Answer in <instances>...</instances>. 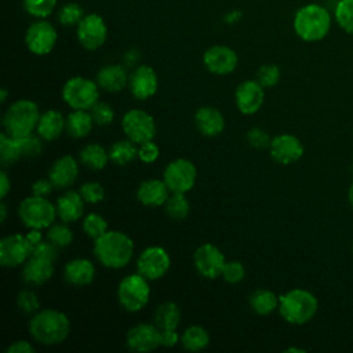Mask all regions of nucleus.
<instances>
[{
	"label": "nucleus",
	"mask_w": 353,
	"mask_h": 353,
	"mask_svg": "<svg viewBox=\"0 0 353 353\" xmlns=\"http://www.w3.org/2000/svg\"><path fill=\"white\" fill-rule=\"evenodd\" d=\"M332 25V15L319 3H307L299 7L292 18L295 34L306 43H316L325 39Z\"/></svg>",
	"instance_id": "nucleus-1"
},
{
	"label": "nucleus",
	"mask_w": 353,
	"mask_h": 353,
	"mask_svg": "<svg viewBox=\"0 0 353 353\" xmlns=\"http://www.w3.org/2000/svg\"><path fill=\"white\" fill-rule=\"evenodd\" d=\"M70 332L68 316L57 309H43L33 314L29 321L30 336L46 346L62 343Z\"/></svg>",
	"instance_id": "nucleus-2"
},
{
	"label": "nucleus",
	"mask_w": 353,
	"mask_h": 353,
	"mask_svg": "<svg viewBox=\"0 0 353 353\" xmlns=\"http://www.w3.org/2000/svg\"><path fill=\"white\" fill-rule=\"evenodd\" d=\"M94 241V255L105 268L121 269L132 259L134 243L123 232L108 230Z\"/></svg>",
	"instance_id": "nucleus-3"
},
{
	"label": "nucleus",
	"mask_w": 353,
	"mask_h": 353,
	"mask_svg": "<svg viewBox=\"0 0 353 353\" xmlns=\"http://www.w3.org/2000/svg\"><path fill=\"white\" fill-rule=\"evenodd\" d=\"M317 309V298L307 290L294 288L280 296L279 313L290 324H306L314 317Z\"/></svg>",
	"instance_id": "nucleus-4"
},
{
	"label": "nucleus",
	"mask_w": 353,
	"mask_h": 353,
	"mask_svg": "<svg viewBox=\"0 0 353 353\" xmlns=\"http://www.w3.org/2000/svg\"><path fill=\"white\" fill-rule=\"evenodd\" d=\"M40 114L41 113L37 103L30 99H18L12 102L4 112V131L14 138L29 135L33 132V130H36Z\"/></svg>",
	"instance_id": "nucleus-5"
},
{
	"label": "nucleus",
	"mask_w": 353,
	"mask_h": 353,
	"mask_svg": "<svg viewBox=\"0 0 353 353\" xmlns=\"http://www.w3.org/2000/svg\"><path fill=\"white\" fill-rule=\"evenodd\" d=\"M57 215V205H54L47 197L32 194L25 197L18 205V216L29 229L50 228Z\"/></svg>",
	"instance_id": "nucleus-6"
},
{
	"label": "nucleus",
	"mask_w": 353,
	"mask_h": 353,
	"mask_svg": "<svg viewBox=\"0 0 353 353\" xmlns=\"http://www.w3.org/2000/svg\"><path fill=\"white\" fill-rule=\"evenodd\" d=\"M62 99L72 109H91L99 99V85L84 76L66 80L62 87Z\"/></svg>",
	"instance_id": "nucleus-7"
},
{
	"label": "nucleus",
	"mask_w": 353,
	"mask_h": 353,
	"mask_svg": "<svg viewBox=\"0 0 353 353\" xmlns=\"http://www.w3.org/2000/svg\"><path fill=\"white\" fill-rule=\"evenodd\" d=\"M149 280L139 273L125 276L117 287V299L120 305L131 313L142 310L150 298Z\"/></svg>",
	"instance_id": "nucleus-8"
},
{
	"label": "nucleus",
	"mask_w": 353,
	"mask_h": 353,
	"mask_svg": "<svg viewBox=\"0 0 353 353\" xmlns=\"http://www.w3.org/2000/svg\"><path fill=\"white\" fill-rule=\"evenodd\" d=\"M57 41V28L48 19H34L25 32V46L34 55L50 54Z\"/></svg>",
	"instance_id": "nucleus-9"
},
{
	"label": "nucleus",
	"mask_w": 353,
	"mask_h": 353,
	"mask_svg": "<svg viewBox=\"0 0 353 353\" xmlns=\"http://www.w3.org/2000/svg\"><path fill=\"white\" fill-rule=\"evenodd\" d=\"M76 36L83 48L95 51L102 47L108 39V25L97 12H88L76 26Z\"/></svg>",
	"instance_id": "nucleus-10"
},
{
	"label": "nucleus",
	"mask_w": 353,
	"mask_h": 353,
	"mask_svg": "<svg viewBox=\"0 0 353 353\" xmlns=\"http://www.w3.org/2000/svg\"><path fill=\"white\" fill-rule=\"evenodd\" d=\"M121 128L125 137L134 143L152 141L156 135V124L153 117L142 109L128 110L121 120Z\"/></svg>",
	"instance_id": "nucleus-11"
},
{
	"label": "nucleus",
	"mask_w": 353,
	"mask_h": 353,
	"mask_svg": "<svg viewBox=\"0 0 353 353\" xmlns=\"http://www.w3.org/2000/svg\"><path fill=\"white\" fill-rule=\"evenodd\" d=\"M197 170L188 159H176L168 163L163 172V179L171 193H186L196 183Z\"/></svg>",
	"instance_id": "nucleus-12"
},
{
	"label": "nucleus",
	"mask_w": 353,
	"mask_h": 353,
	"mask_svg": "<svg viewBox=\"0 0 353 353\" xmlns=\"http://www.w3.org/2000/svg\"><path fill=\"white\" fill-rule=\"evenodd\" d=\"M32 251L33 245L26 234H8L0 240V263L3 268H17L28 261Z\"/></svg>",
	"instance_id": "nucleus-13"
},
{
	"label": "nucleus",
	"mask_w": 353,
	"mask_h": 353,
	"mask_svg": "<svg viewBox=\"0 0 353 353\" xmlns=\"http://www.w3.org/2000/svg\"><path fill=\"white\" fill-rule=\"evenodd\" d=\"M170 266L171 259L168 252L163 247L157 245L145 248L137 259L138 273L148 280L161 279L168 272Z\"/></svg>",
	"instance_id": "nucleus-14"
},
{
	"label": "nucleus",
	"mask_w": 353,
	"mask_h": 353,
	"mask_svg": "<svg viewBox=\"0 0 353 353\" xmlns=\"http://www.w3.org/2000/svg\"><path fill=\"white\" fill-rule=\"evenodd\" d=\"M203 63L210 73L225 76L234 72L239 63V57L232 47L214 44L204 51Z\"/></svg>",
	"instance_id": "nucleus-15"
},
{
	"label": "nucleus",
	"mask_w": 353,
	"mask_h": 353,
	"mask_svg": "<svg viewBox=\"0 0 353 353\" xmlns=\"http://www.w3.org/2000/svg\"><path fill=\"white\" fill-rule=\"evenodd\" d=\"M193 262L196 270L210 280L222 276V270L226 263L222 251L211 243H204L197 247L193 254Z\"/></svg>",
	"instance_id": "nucleus-16"
},
{
	"label": "nucleus",
	"mask_w": 353,
	"mask_h": 353,
	"mask_svg": "<svg viewBox=\"0 0 353 353\" xmlns=\"http://www.w3.org/2000/svg\"><path fill=\"white\" fill-rule=\"evenodd\" d=\"M125 343L130 350L146 353L161 346L160 328L156 324L141 323L131 327L125 336Z\"/></svg>",
	"instance_id": "nucleus-17"
},
{
	"label": "nucleus",
	"mask_w": 353,
	"mask_h": 353,
	"mask_svg": "<svg viewBox=\"0 0 353 353\" xmlns=\"http://www.w3.org/2000/svg\"><path fill=\"white\" fill-rule=\"evenodd\" d=\"M128 88L137 99L139 101L149 99L156 94L159 88L157 73L149 65H138L130 73Z\"/></svg>",
	"instance_id": "nucleus-18"
},
{
	"label": "nucleus",
	"mask_w": 353,
	"mask_h": 353,
	"mask_svg": "<svg viewBox=\"0 0 353 353\" xmlns=\"http://www.w3.org/2000/svg\"><path fill=\"white\" fill-rule=\"evenodd\" d=\"M272 159L283 165L292 164L303 156L302 142L291 134H280L274 137L269 146Z\"/></svg>",
	"instance_id": "nucleus-19"
},
{
	"label": "nucleus",
	"mask_w": 353,
	"mask_h": 353,
	"mask_svg": "<svg viewBox=\"0 0 353 353\" xmlns=\"http://www.w3.org/2000/svg\"><path fill=\"white\" fill-rule=\"evenodd\" d=\"M265 88L256 80H244L241 81L236 91L234 99L236 106L243 114L256 113L265 101Z\"/></svg>",
	"instance_id": "nucleus-20"
},
{
	"label": "nucleus",
	"mask_w": 353,
	"mask_h": 353,
	"mask_svg": "<svg viewBox=\"0 0 353 353\" xmlns=\"http://www.w3.org/2000/svg\"><path fill=\"white\" fill-rule=\"evenodd\" d=\"M54 274V259L32 254L22 268V279L26 284L41 285Z\"/></svg>",
	"instance_id": "nucleus-21"
},
{
	"label": "nucleus",
	"mask_w": 353,
	"mask_h": 353,
	"mask_svg": "<svg viewBox=\"0 0 353 353\" xmlns=\"http://www.w3.org/2000/svg\"><path fill=\"white\" fill-rule=\"evenodd\" d=\"M79 175V165L77 160L70 156L65 154L59 159H57L48 171V178L58 189H65L72 186Z\"/></svg>",
	"instance_id": "nucleus-22"
},
{
	"label": "nucleus",
	"mask_w": 353,
	"mask_h": 353,
	"mask_svg": "<svg viewBox=\"0 0 353 353\" xmlns=\"http://www.w3.org/2000/svg\"><path fill=\"white\" fill-rule=\"evenodd\" d=\"M130 74L121 63L103 65L97 73V83L108 92H119L128 85Z\"/></svg>",
	"instance_id": "nucleus-23"
},
{
	"label": "nucleus",
	"mask_w": 353,
	"mask_h": 353,
	"mask_svg": "<svg viewBox=\"0 0 353 353\" xmlns=\"http://www.w3.org/2000/svg\"><path fill=\"white\" fill-rule=\"evenodd\" d=\"M197 130L205 137H216L225 128L223 114L212 106H201L193 116Z\"/></svg>",
	"instance_id": "nucleus-24"
},
{
	"label": "nucleus",
	"mask_w": 353,
	"mask_h": 353,
	"mask_svg": "<svg viewBox=\"0 0 353 353\" xmlns=\"http://www.w3.org/2000/svg\"><path fill=\"white\" fill-rule=\"evenodd\" d=\"M168 186L164 179H146L137 190V199L146 207H160L164 205L168 199Z\"/></svg>",
	"instance_id": "nucleus-25"
},
{
	"label": "nucleus",
	"mask_w": 353,
	"mask_h": 353,
	"mask_svg": "<svg viewBox=\"0 0 353 353\" xmlns=\"http://www.w3.org/2000/svg\"><path fill=\"white\" fill-rule=\"evenodd\" d=\"M63 277L70 285L84 287L92 283L95 277V268L91 261L85 258H76L65 265Z\"/></svg>",
	"instance_id": "nucleus-26"
},
{
	"label": "nucleus",
	"mask_w": 353,
	"mask_h": 353,
	"mask_svg": "<svg viewBox=\"0 0 353 353\" xmlns=\"http://www.w3.org/2000/svg\"><path fill=\"white\" fill-rule=\"evenodd\" d=\"M84 200L80 192L68 190L57 200V214L62 222H74L81 218L84 212Z\"/></svg>",
	"instance_id": "nucleus-27"
},
{
	"label": "nucleus",
	"mask_w": 353,
	"mask_h": 353,
	"mask_svg": "<svg viewBox=\"0 0 353 353\" xmlns=\"http://www.w3.org/2000/svg\"><path fill=\"white\" fill-rule=\"evenodd\" d=\"M66 128V120L61 112L55 109H48L40 114L36 131L37 135L44 141H54Z\"/></svg>",
	"instance_id": "nucleus-28"
},
{
	"label": "nucleus",
	"mask_w": 353,
	"mask_h": 353,
	"mask_svg": "<svg viewBox=\"0 0 353 353\" xmlns=\"http://www.w3.org/2000/svg\"><path fill=\"white\" fill-rule=\"evenodd\" d=\"M94 125L92 116L88 110L73 109L66 117V132L76 139L87 137Z\"/></svg>",
	"instance_id": "nucleus-29"
},
{
	"label": "nucleus",
	"mask_w": 353,
	"mask_h": 353,
	"mask_svg": "<svg viewBox=\"0 0 353 353\" xmlns=\"http://www.w3.org/2000/svg\"><path fill=\"white\" fill-rule=\"evenodd\" d=\"M250 306L251 309L259 314V316H268L273 313L279 307L280 296H277L273 291L265 290V288H258L255 290L250 298Z\"/></svg>",
	"instance_id": "nucleus-30"
},
{
	"label": "nucleus",
	"mask_w": 353,
	"mask_h": 353,
	"mask_svg": "<svg viewBox=\"0 0 353 353\" xmlns=\"http://www.w3.org/2000/svg\"><path fill=\"white\" fill-rule=\"evenodd\" d=\"M153 319L160 330H176L181 321V310L176 303L167 301L157 306Z\"/></svg>",
	"instance_id": "nucleus-31"
},
{
	"label": "nucleus",
	"mask_w": 353,
	"mask_h": 353,
	"mask_svg": "<svg viewBox=\"0 0 353 353\" xmlns=\"http://www.w3.org/2000/svg\"><path fill=\"white\" fill-rule=\"evenodd\" d=\"M80 161L84 164L87 168L99 171L103 170L108 164L109 159V152H106L101 145L98 143H88L80 150Z\"/></svg>",
	"instance_id": "nucleus-32"
},
{
	"label": "nucleus",
	"mask_w": 353,
	"mask_h": 353,
	"mask_svg": "<svg viewBox=\"0 0 353 353\" xmlns=\"http://www.w3.org/2000/svg\"><path fill=\"white\" fill-rule=\"evenodd\" d=\"M181 343H182L183 349H186V350L199 352L208 346L210 334L201 325H190L183 331V334L181 336Z\"/></svg>",
	"instance_id": "nucleus-33"
},
{
	"label": "nucleus",
	"mask_w": 353,
	"mask_h": 353,
	"mask_svg": "<svg viewBox=\"0 0 353 353\" xmlns=\"http://www.w3.org/2000/svg\"><path fill=\"white\" fill-rule=\"evenodd\" d=\"M22 157V149L18 138L8 135L6 131L0 134V163L3 168L12 165Z\"/></svg>",
	"instance_id": "nucleus-34"
},
{
	"label": "nucleus",
	"mask_w": 353,
	"mask_h": 353,
	"mask_svg": "<svg viewBox=\"0 0 353 353\" xmlns=\"http://www.w3.org/2000/svg\"><path fill=\"white\" fill-rule=\"evenodd\" d=\"M135 157H138V149L128 138L114 142L109 149V159L117 165H125Z\"/></svg>",
	"instance_id": "nucleus-35"
},
{
	"label": "nucleus",
	"mask_w": 353,
	"mask_h": 353,
	"mask_svg": "<svg viewBox=\"0 0 353 353\" xmlns=\"http://www.w3.org/2000/svg\"><path fill=\"white\" fill-rule=\"evenodd\" d=\"M84 15L85 12L83 7L76 1L63 3L61 7L57 8V21L65 28L77 26Z\"/></svg>",
	"instance_id": "nucleus-36"
},
{
	"label": "nucleus",
	"mask_w": 353,
	"mask_h": 353,
	"mask_svg": "<svg viewBox=\"0 0 353 353\" xmlns=\"http://www.w3.org/2000/svg\"><path fill=\"white\" fill-rule=\"evenodd\" d=\"M22 7L34 19H47L58 8V0H22Z\"/></svg>",
	"instance_id": "nucleus-37"
},
{
	"label": "nucleus",
	"mask_w": 353,
	"mask_h": 353,
	"mask_svg": "<svg viewBox=\"0 0 353 353\" xmlns=\"http://www.w3.org/2000/svg\"><path fill=\"white\" fill-rule=\"evenodd\" d=\"M336 25L347 34H353V0H338L334 8Z\"/></svg>",
	"instance_id": "nucleus-38"
},
{
	"label": "nucleus",
	"mask_w": 353,
	"mask_h": 353,
	"mask_svg": "<svg viewBox=\"0 0 353 353\" xmlns=\"http://www.w3.org/2000/svg\"><path fill=\"white\" fill-rule=\"evenodd\" d=\"M164 210H165V214L171 219L181 221L188 216L190 204H189L188 199L185 197V193H172L171 196H168V199L164 204Z\"/></svg>",
	"instance_id": "nucleus-39"
},
{
	"label": "nucleus",
	"mask_w": 353,
	"mask_h": 353,
	"mask_svg": "<svg viewBox=\"0 0 353 353\" xmlns=\"http://www.w3.org/2000/svg\"><path fill=\"white\" fill-rule=\"evenodd\" d=\"M47 240L54 244L57 248H63L72 244L73 232L72 229L63 223H52L47 230Z\"/></svg>",
	"instance_id": "nucleus-40"
},
{
	"label": "nucleus",
	"mask_w": 353,
	"mask_h": 353,
	"mask_svg": "<svg viewBox=\"0 0 353 353\" xmlns=\"http://www.w3.org/2000/svg\"><path fill=\"white\" fill-rule=\"evenodd\" d=\"M83 230L88 237L97 240L98 237H101L108 232V222L102 215L91 212L84 216Z\"/></svg>",
	"instance_id": "nucleus-41"
},
{
	"label": "nucleus",
	"mask_w": 353,
	"mask_h": 353,
	"mask_svg": "<svg viewBox=\"0 0 353 353\" xmlns=\"http://www.w3.org/2000/svg\"><path fill=\"white\" fill-rule=\"evenodd\" d=\"M280 69L277 65L273 63H265L262 66H259V69L256 70V76L255 80L263 87V88H270L273 85H276L280 80Z\"/></svg>",
	"instance_id": "nucleus-42"
},
{
	"label": "nucleus",
	"mask_w": 353,
	"mask_h": 353,
	"mask_svg": "<svg viewBox=\"0 0 353 353\" xmlns=\"http://www.w3.org/2000/svg\"><path fill=\"white\" fill-rule=\"evenodd\" d=\"M17 306L22 313L34 314L40 309V302L37 295L30 290H22L17 296Z\"/></svg>",
	"instance_id": "nucleus-43"
},
{
	"label": "nucleus",
	"mask_w": 353,
	"mask_h": 353,
	"mask_svg": "<svg viewBox=\"0 0 353 353\" xmlns=\"http://www.w3.org/2000/svg\"><path fill=\"white\" fill-rule=\"evenodd\" d=\"M90 113L92 116V120H94V124L97 125H109L113 119H114V110L110 105H108L106 102H101L98 101L91 109H90Z\"/></svg>",
	"instance_id": "nucleus-44"
},
{
	"label": "nucleus",
	"mask_w": 353,
	"mask_h": 353,
	"mask_svg": "<svg viewBox=\"0 0 353 353\" xmlns=\"http://www.w3.org/2000/svg\"><path fill=\"white\" fill-rule=\"evenodd\" d=\"M21 149H22V156L23 157H39L43 152V142L40 137H36L33 134L25 135L18 138Z\"/></svg>",
	"instance_id": "nucleus-45"
},
{
	"label": "nucleus",
	"mask_w": 353,
	"mask_h": 353,
	"mask_svg": "<svg viewBox=\"0 0 353 353\" xmlns=\"http://www.w3.org/2000/svg\"><path fill=\"white\" fill-rule=\"evenodd\" d=\"M83 200L88 204H97L103 200L105 189L99 182H85L79 189Z\"/></svg>",
	"instance_id": "nucleus-46"
},
{
	"label": "nucleus",
	"mask_w": 353,
	"mask_h": 353,
	"mask_svg": "<svg viewBox=\"0 0 353 353\" xmlns=\"http://www.w3.org/2000/svg\"><path fill=\"white\" fill-rule=\"evenodd\" d=\"M244 276H245V269L241 262L230 261L225 263L222 270V277L225 279V281L230 284H237L244 279Z\"/></svg>",
	"instance_id": "nucleus-47"
},
{
	"label": "nucleus",
	"mask_w": 353,
	"mask_h": 353,
	"mask_svg": "<svg viewBox=\"0 0 353 353\" xmlns=\"http://www.w3.org/2000/svg\"><path fill=\"white\" fill-rule=\"evenodd\" d=\"M247 142L254 149H265L270 146L272 139L265 130L259 127H252L247 132Z\"/></svg>",
	"instance_id": "nucleus-48"
},
{
	"label": "nucleus",
	"mask_w": 353,
	"mask_h": 353,
	"mask_svg": "<svg viewBox=\"0 0 353 353\" xmlns=\"http://www.w3.org/2000/svg\"><path fill=\"white\" fill-rule=\"evenodd\" d=\"M159 156H160V149L153 142V139L141 143L139 148H138V157L143 163H148V164L153 163V161H156L159 159Z\"/></svg>",
	"instance_id": "nucleus-49"
},
{
	"label": "nucleus",
	"mask_w": 353,
	"mask_h": 353,
	"mask_svg": "<svg viewBox=\"0 0 353 353\" xmlns=\"http://www.w3.org/2000/svg\"><path fill=\"white\" fill-rule=\"evenodd\" d=\"M54 183L51 182V179H46V178H40L36 182H33L32 185V194L34 196H40V197H47L48 194H51L52 189H54Z\"/></svg>",
	"instance_id": "nucleus-50"
},
{
	"label": "nucleus",
	"mask_w": 353,
	"mask_h": 353,
	"mask_svg": "<svg viewBox=\"0 0 353 353\" xmlns=\"http://www.w3.org/2000/svg\"><path fill=\"white\" fill-rule=\"evenodd\" d=\"M160 339H161V346L172 347L179 341V335L175 330H160Z\"/></svg>",
	"instance_id": "nucleus-51"
},
{
	"label": "nucleus",
	"mask_w": 353,
	"mask_h": 353,
	"mask_svg": "<svg viewBox=\"0 0 353 353\" xmlns=\"http://www.w3.org/2000/svg\"><path fill=\"white\" fill-rule=\"evenodd\" d=\"M6 352L7 353H33L34 347L28 341H15L7 347Z\"/></svg>",
	"instance_id": "nucleus-52"
},
{
	"label": "nucleus",
	"mask_w": 353,
	"mask_h": 353,
	"mask_svg": "<svg viewBox=\"0 0 353 353\" xmlns=\"http://www.w3.org/2000/svg\"><path fill=\"white\" fill-rule=\"evenodd\" d=\"M139 61H141V52L135 48H131L128 50L125 54H124V58H123V65L125 68H137L139 65Z\"/></svg>",
	"instance_id": "nucleus-53"
},
{
	"label": "nucleus",
	"mask_w": 353,
	"mask_h": 353,
	"mask_svg": "<svg viewBox=\"0 0 353 353\" xmlns=\"http://www.w3.org/2000/svg\"><path fill=\"white\" fill-rule=\"evenodd\" d=\"M10 190H11V182H10V178L6 172V170L3 168V171L0 172V196L3 200L8 194Z\"/></svg>",
	"instance_id": "nucleus-54"
},
{
	"label": "nucleus",
	"mask_w": 353,
	"mask_h": 353,
	"mask_svg": "<svg viewBox=\"0 0 353 353\" xmlns=\"http://www.w3.org/2000/svg\"><path fill=\"white\" fill-rule=\"evenodd\" d=\"M41 229H30L29 232H28V234H26V237H28V240L30 241V244L34 247L36 244H39L40 241H43V234H41V232H40Z\"/></svg>",
	"instance_id": "nucleus-55"
},
{
	"label": "nucleus",
	"mask_w": 353,
	"mask_h": 353,
	"mask_svg": "<svg viewBox=\"0 0 353 353\" xmlns=\"http://www.w3.org/2000/svg\"><path fill=\"white\" fill-rule=\"evenodd\" d=\"M241 17H243V12H241V11H239V10H232V11H229L228 14H225L223 21H225L226 23H234V22L240 21Z\"/></svg>",
	"instance_id": "nucleus-56"
},
{
	"label": "nucleus",
	"mask_w": 353,
	"mask_h": 353,
	"mask_svg": "<svg viewBox=\"0 0 353 353\" xmlns=\"http://www.w3.org/2000/svg\"><path fill=\"white\" fill-rule=\"evenodd\" d=\"M7 205H6V203L4 201H1V204H0V222L3 223V222H6V219H7Z\"/></svg>",
	"instance_id": "nucleus-57"
},
{
	"label": "nucleus",
	"mask_w": 353,
	"mask_h": 353,
	"mask_svg": "<svg viewBox=\"0 0 353 353\" xmlns=\"http://www.w3.org/2000/svg\"><path fill=\"white\" fill-rule=\"evenodd\" d=\"M7 97H8L7 90H6V88H1V90H0V102L4 103V102L7 101Z\"/></svg>",
	"instance_id": "nucleus-58"
},
{
	"label": "nucleus",
	"mask_w": 353,
	"mask_h": 353,
	"mask_svg": "<svg viewBox=\"0 0 353 353\" xmlns=\"http://www.w3.org/2000/svg\"><path fill=\"white\" fill-rule=\"evenodd\" d=\"M347 199H349V203H350V205L353 208V182H352V185H350V188L347 190Z\"/></svg>",
	"instance_id": "nucleus-59"
},
{
	"label": "nucleus",
	"mask_w": 353,
	"mask_h": 353,
	"mask_svg": "<svg viewBox=\"0 0 353 353\" xmlns=\"http://www.w3.org/2000/svg\"><path fill=\"white\" fill-rule=\"evenodd\" d=\"M285 352H288V353H290V352H296V353H303V352H305V350H303V349H298V347H287V349H285Z\"/></svg>",
	"instance_id": "nucleus-60"
}]
</instances>
